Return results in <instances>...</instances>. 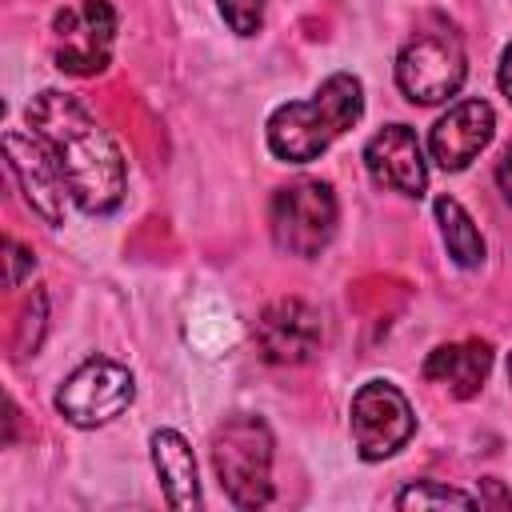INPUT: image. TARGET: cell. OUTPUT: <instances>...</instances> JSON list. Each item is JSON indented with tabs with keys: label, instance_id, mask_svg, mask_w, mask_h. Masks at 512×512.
Segmentation results:
<instances>
[{
	"label": "cell",
	"instance_id": "6da1fadb",
	"mask_svg": "<svg viewBox=\"0 0 512 512\" xmlns=\"http://www.w3.org/2000/svg\"><path fill=\"white\" fill-rule=\"evenodd\" d=\"M28 120L48 140V148L56 152L64 184H68L72 200L84 212L104 216V212L120 208V200H124V156H120L116 140L104 132V124L76 96L48 88L32 100Z\"/></svg>",
	"mask_w": 512,
	"mask_h": 512
},
{
	"label": "cell",
	"instance_id": "7a4b0ae2",
	"mask_svg": "<svg viewBox=\"0 0 512 512\" xmlns=\"http://www.w3.org/2000/svg\"><path fill=\"white\" fill-rule=\"evenodd\" d=\"M364 112V84L352 72L328 76L312 100L280 104L268 116V148L288 164L316 160L332 140H340Z\"/></svg>",
	"mask_w": 512,
	"mask_h": 512
},
{
	"label": "cell",
	"instance_id": "3957f363",
	"mask_svg": "<svg viewBox=\"0 0 512 512\" xmlns=\"http://www.w3.org/2000/svg\"><path fill=\"white\" fill-rule=\"evenodd\" d=\"M212 468L236 508L272 500V432L256 416H232L212 436Z\"/></svg>",
	"mask_w": 512,
	"mask_h": 512
},
{
	"label": "cell",
	"instance_id": "277c9868",
	"mask_svg": "<svg viewBox=\"0 0 512 512\" xmlns=\"http://www.w3.org/2000/svg\"><path fill=\"white\" fill-rule=\"evenodd\" d=\"M468 76V56L448 24L420 28L396 56V84L412 104H440L460 92Z\"/></svg>",
	"mask_w": 512,
	"mask_h": 512
},
{
	"label": "cell",
	"instance_id": "5b68a950",
	"mask_svg": "<svg viewBox=\"0 0 512 512\" xmlns=\"http://www.w3.org/2000/svg\"><path fill=\"white\" fill-rule=\"evenodd\" d=\"M336 236V196L324 180H292L272 196V240L292 256H320Z\"/></svg>",
	"mask_w": 512,
	"mask_h": 512
},
{
	"label": "cell",
	"instance_id": "8992f818",
	"mask_svg": "<svg viewBox=\"0 0 512 512\" xmlns=\"http://www.w3.org/2000/svg\"><path fill=\"white\" fill-rule=\"evenodd\" d=\"M136 396V380L124 364L108 356L84 360L56 392V412L76 428H100L116 420Z\"/></svg>",
	"mask_w": 512,
	"mask_h": 512
},
{
	"label": "cell",
	"instance_id": "52a82bcc",
	"mask_svg": "<svg viewBox=\"0 0 512 512\" xmlns=\"http://www.w3.org/2000/svg\"><path fill=\"white\" fill-rule=\"evenodd\" d=\"M416 432L408 396L388 380H368L352 396V440L364 460H384L400 452Z\"/></svg>",
	"mask_w": 512,
	"mask_h": 512
},
{
	"label": "cell",
	"instance_id": "ba28073f",
	"mask_svg": "<svg viewBox=\"0 0 512 512\" xmlns=\"http://www.w3.org/2000/svg\"><path fill=\"white\" fill-rule=\"evenodd\" d=\"M52 32H56V68L72 76H96L112 60L116 8L108 0H80L76 8L56 12Z\"/></svg>",
	"mask_w": 512,
	"mask_h": 512
},
{
	"label": "cell",
	"instance_id": "9c48e42d",
	"mask_svg": "<svg viewBox=\"0 0 512 512\" xmlns=\"http://www.w3.org/2000/svg\"><path fill=\"white\" fill-rule=\"evenodd\" d=\"M4 156H8V168H12L24 200L32 204V212H40L48 224H64V208H68L72 192L64 184V172H60L48 140L36 128L32 132L8 128L4 132Z\"/></svg>",
	"mask_w": 512,
	"mask_h": 512
},
{
	"label": "cell",
	"instance_id": "30bf717a",
	"mask_svg": "<svg viewBox=\"0 0 512 512\" xmlns=\"http://www.w3.org/2000/svg\"><path fill=\"white\" fill-rule=\"evenodd\" d=\"M320 312L304 300H272L256 320V344L272 364H308L320 352Z\"/></svg>",
	"mask_w": 512,
	"mask_h": 512
},
{
	"label": "cell",
	"instance_id": "8fae6325",
	"mask_svg": "<svg viewBox=\"0 0 512 512\" xmlns=\"http://www.w3.org/2000/svg\"><path fill=\"white\" fill-rule=\"evenodd\" d=\"M492 132H496L492 104H484V100H460V104H452L432 124L428 152H432V160L444 172H460V168H468L484 152V144L492 140Z\"/></svg>",
	"mask_w": 512,
	"mask_h": 512
},
{
	"label": "cell",
	"instance_id": "7c38bea8",
	"mask_svg": "<svg viewBox=\"0 0 512 512\" xmlns=\"http://www.w3.org/2000/svg\"><path fill=\"white\" fill-rule=\"evenodd\" d=\"M364 164L380 188H392L400 196H420L428 184V164L420 152V140L408 124H388L364 144Z\"/></svg>",
	"mask_w": 512,
	"mask_h": 512
},
{
	"label": "cell",
	"instance_id": "4fadbf2b",
	"mask_svg": "<svg viewBox=\"0 0 512 512\" xmlns=\"http://www.w3.org/2000/svg\"><path fill=\"white\" fill-rule=\"evenodd\" d=\"M492 368V348L488 340H460V344H440L424 360V376L440 388H448L456 400H468L484 388Z\"/></svg>",
	"mask_w": 512,
	"mask_h": 512
},
{
	"label": "cell",
	"instance_id": "5bb4252c",
	"mask_svg": "<svg viewBox=\"0 0 512 512\" xmlns=\"http://www.w3.org/2000/svg\"><path fill=\"white\" fill-rule=\"evenodd\" d=\"M152 464L164 488V500L172 508H200V480H196V460L192 448L180 432L160 428L152 432Z\"/></svg>",
	"mask_w": 512,
	"mask_h": 512
},
{
	"label": "cell",
	"instance_id": "9a60e30c",
	"mask_svg": "<svg viewBox=\"0 0 512 512\" xmlns=\"http://www.w3.org/2000/svg\"><path fill=\"white\" fill-rule=\"evenodd\" d=\"M436 220H440V236H444L448 256L460 268H480V260H484V236H480L476 220L464 212V204L452 200V196H440L436 200Z\"/></svg>",
	"mask_w": 512,
	"mask_h": 512
},
{
	"label": "cell",
	"instance_id": "2e32d148",
	"mask_svg": "<svg viewBox=\"0 0 512 512\" xmlns=\"http://www.w3.org/2000/svg\"><path fill=\"white\" fill-rule=\"evenodd\" d=\"M480 500L460 492V488H448V484H408L400 496H396V508H476Z\"/></svg>",
	"mask_w": 512,
	"mask_h": 512
},
{
	"label": "cell",
	"instance_id": "e0dca14e",
	"mask_svg": "<svg viewBox=\"0 0 512 512\" xmlns=\"http://www.w3.org/2000/svg\"><path fill=\"white\" fill-rule=\"evenodd\" d=\"M220 16L228 20V28L236 36H256L264 24V0H216Z\"/></svg>",
	"mask_w": 512,
	"mask_h": 512
},
{
	"label": "cell",
	"instance_id": "ac0fdd59",
	"mask_svg": "<svg viewBox=\"0 0 512 512\" xmlns=\"http://www.w3.org/2000/svg\"><path fill=\"white\" fill-rule=\"evenodd\" d=\"M4 252H8V256H4V260H8V284H20V280H24V272L36 264V256H32V248L16 244L12 236L4 240Z\"/></svg>",
	"mask_w": 512,
	"mask_h": 512
},
{
	"label": "cell",
	"instance_id": "d6986e66",
	"mask_svg": "<svg viewBox=\"0 0 512 512\" xmlns=\"http://www.w3.org/2000/svg\"><path fill=\"white\" fill-rule=\"evenodd\" d=\"M28 332H32V336H36V344H40V332H44V296H40V292L32 296V304H28V312H24L20 340H16V348H20V352H28Z\"/></svg>",
	"mask_w": 512,
	"mask_h": 512
},
{
	"label": "cell",
	"instance_id": "ffe728a7",
	"mask_svg": "<svg viewBox=\"0 0 512 512\" xmlns=\"http://www.w3.org/2000/svg\"><path fill=\"white\" fill-rule=\"evenodd\" d=\"M496 184H500L504 200L512 204V144L504 148V156H500V164H496Z\"/></svg>",
	"mask_w": 512,
	"mask_h": 512
},
{
	"label": "cell",
	"instance_id": "44dd1931",
	"mask_svg": "<svg viewBox=\"0 0 512 512\" xmlns=\"http://www.w3.org/2000/svg\"><path fill=\"white\" fill-rule=\"evenodd\" d=\"M500 92L512 100V44H508L504 56H500Z\"/></svg>",
	"mask_w": 512,
	"mask_h": 512
},
{
	"label": "cell",
	"instance_id": "7402d4cb",
	"mask_svg": "<svg viewBox=\"0 0 512 512\" xmlns=\"http://www.w3.org/2000/svg\"><path fill=\"white\" fill-rule=\"evenodd\" d=\"M508 380H512V356H508Z\"/></svg>",
	"mask_w": 512,
	"mask_h": 512
}]
</instances>
